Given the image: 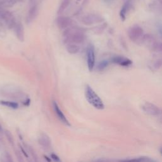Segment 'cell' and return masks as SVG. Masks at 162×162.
<instances>
[{
    "label": "cell",
    "instance_id": "23",
    "mask_svg": "<svg viewBox=\"0 0 162 162\" xmlns=\"http://www.w3.org/2000/svg\"><path fill=\"white\" fill-rule=\"evenodd\" d=\"M152 50L156 52H162V43H153Z\"/></svg>",
    "mask_w": 162,
    "mask_h": 162
},
{
    "label": "cell",
    "instance_id": "25",
    "mask_svg": "<svg viewBox=\"0 0 162 162\" xmlns=\"http://www.w3.org/2000/svg\"><path fill=\"white\" fill-rule=\"evenodd\" d=\"M15 155H16V158H17V160L18 162H25V161L24 160V158H23L24 155H22L20 151H16Z\"/></svg>",
    "mask_w": 162,
    "mask_h": 162
},
{
    "label": "cell",
    "instance_id": "27",
    "mask_svg": "<svg viewBox=\"0 0 162 162\" xmlns=\"http://www.w3.org/2000/svg\"><path fill=\"white\" fill-rule=\"evenodd\" d=\"M30 103H31V100L28 97L27 98H25L24 101H23V104L25 107H29L30 105Z\"/></svg>",
    "mask_w": 162,
    "mask_h": 162
},
{
    "label": "cell",
    "instance_id": "30",
    "mask_svg": "<svg viewBox=\"0 0 162 162\" xmlns=\"http://www.w3.org/2000/svg\"><path fill=\"white\" fill-rule=\"evenodd\" d=\"M44 158H45V160H46L48 162H51V158H50L49 157H48L47 156H44Z\"/></svg>",
    "mask_w": 162,
    "mask_h": 162
},
{
    "label": "cell",
    "instance_id": "22",
    "mask_svg": "<svg viewBox=\"0 0 162 162\" xmlns=\"http://www.w3.org/2000/svg\"><path fill=\"white\" fill-rule=\"evenodd\" d=\"M109 65V62L108 60H102L100 63H98L97 65V69L101 71L104 70Z\"/></svg>",
    "mask_w": 162,
    "mask_h": 162
},
{
    "label": "cell",
    "instance_id": "34",
    "mask_svg": "<svg viewBox=\"0 0 162 162\" xmlns=\"http://www.w3.org/2000/svg\"><path fill=\"white\" fill-rule=\"evenodd\" d=\"M1 130V125H0V130Z\"/></svg>",
    "mask_w": 162,
    "mask_h": 162
},
{
    "label": "cell",
    "instance_id": "4",
    "mask_svg": "<svg viewBox=\"0 0 162 162\" xmlns=\"http://www.w3.org/2000/svg\"><path fill=\"white\" fill-rule=\"evenodd\" d=\"M143 29L140 26L134 25L131 27L128 31V36L134 42L141 41L143 37Z\"/></svg>",
    "mask_w": 162,
    "mask_h": 162
},
{
    "label": "cell",
    "instance_id": "31",
    "mask_svg": "<svg viewBox=\"0 0 162 162\" xmlns=\"http://www.w3.org/2000/svg\"><path fill=\"white\" fill-rule=\"evenodd\" d=\"M103 1L106 3H111L113 2L114 0H103Z\"/></svg>",
    "mask_w": 162,
    "mask_h": 162
},
{
    "label": "cell",
    "instance_id": "32",
    "mask_svg": "<svg viewBox=\"0 0 162 162\" xmlns=\"http://www.w3.org/2000/svg\"><path fill=\"white\" fill-rule=\"evenodd\" d=\"M160 154H161V156H162V147L160 149Z\"/></svg>",
    "mask_w": 162,
    "mask_h": 162
},
{
    "label": "cell",
    "instance_id": "9",
    "mask_svg": "<svg viewBox=\"0 0 162 162\" xmlns=\"http://www.w3.org/2000/svg\"><path fill=\"white\" fill-rule=\"evenodd\" d=\"M73 20L69 17L60 16L56 19V24L60 29H67L73 25Z\"/></svg>",
    "mask_w": 162,
    "mask_h": 162
},
{
    "label": "cell",
    "instance_id": "16",
    "mask_svg": "<svg viewBox=\"0 0 162 162\" xmlns=\"http://www.w3.org/2000/svg\"><path fill=\"white\" fill-rule=\"evenodd\" d=\"M121 162H156V161L148 156H141L139 158H133V159L122 160Z\"/></svg>",
    "mask_w": 162,
    "mask_h": 162
},
{
    "label": "cell",
    "instance_id": "26",
    "mask_svg": "<svg viewBox=\"0 0 162 162\" xmlns=\"http://www.w3.org/2000/svg\"><path fill=\"white\" fill-rule=\"evenodd\" d=\"M51 158L52 160H53V161H55L56 162H61L59 156L58 155H56V154L55 153H52L51 154Z\"/></svg>",
    "mask_w": 162,
    "mask_h": 162
},
{
    "label": "cell",
    "instance_id": "1",
    "mask_svg": "<svg viewBox=\"0 0 162 162\" xmlns=\"http://www.w3.org/2000/svg\"><path fill=\"white\" fill-rule=\"evenodd\" d=\"M63 36L67 43L81 44L86 39L84 30L79 27H69L65 29Z\"/></svg>",
    "mask_w": 162,
    "mask_h": 162
},
{
    "label": "cell",
    "instance_id": "10",
    "mask_svg": "<svg viewBox=\"0 0 162 162\" xmlns=\"http://www.w3.org/2000/svg\"><path fill=\"white\" fill-rule=\"evenodd\" d=\"M111 62L123 67H128L133 64V62L129 58L122 56H115L111 59Z\"/></svg>",
    "mask_w": 162,
    "mask_h": 162
},
{
    "label": "cell",
    "instance_id": "11",
    "mask_svg": "<svg viewBox=\"0 0 162 162\" xmlns=\"http://www.w3.org/2000/svg\"><path fill=\"white\" fill-rule=\"evenodd\" d=\"M53 107L54 111L55 112L56 116H57V117L59 119L60 121H61L63 124H65V126L70 127V123L69 121L67 119L65 115H64L63 112L61 110V109H60L58 104L56 102V101H53Z\"/></svg>",
    "mask_w": 162,
    "mask_h": 162
},
{
    "label": "cell",
    "instance_id": "12",
    "mask_svg": "<svg viewBox=\"0 0 162 162\" xmlns=\"http://www.w3.org/2000/svg\"><path fill=\"white\" fill-rule=\"evenodd\" d=\"M37 15H38V7H37V5L32 4L27 12V17H26V22L27 23H31L36 18Z\"/></svg>",
    "mask_w": 162,
    "mask_h": 162
},
{
    "label": "cell",
    "instance_id": "28",
    "mask_svg": "<svg viewBox=\"0 0 162 162\" xmlns=\"http://www.w3.org/2000/svg\"><path fill=\"white\" fill-rule=\"evenodd\" d=\"M20 149H21V151L22 152V153H23V155L24 156H25L26 158H27L29 156H28V153L27 152H26L23 149V148H22V146H20Z\"/></svg>",
    "mask_w": 162,
    "mask_h": 162
},
{
    "label": "cell",
    "instance_id": "5",
    "mask_svg": "<svg viewBox=\"0 0 162 162\" xmlns=\"http://www.w3.org/2000/svg\"><path fill=\"white\" fill-rule=\"evenodd\" d=\"M86 56H87L88 68L89 70L91 72L95 68L96 63L95 48L92 44H90L88 46L87 51H86Z\"/></svg>",
    "mask_w": 162,
    "mask_h": 162
},
{
    "label": "cell",
    "instance_id": "15",
    "mask_svg": "<svg viewBox=\"0 0 162 162\" xmlns=\"http://www.w3.org/2000/svg\"><path fill=\"white\" fill-rule=\"evenodd\" d=\"M39 143L40 145L42 146L44 148H49L51 146V141L50 138L49 137L48 135L43 134L39 138Z\"/></svg>",
    "mask_w": 162,
    "mask_h": 162
},
{
    "label": "cell",
    "instance_id": "33",
    "mask_svg": "<svg viewBox=\"0 0 162 162\" xmlns=\"http://www.w3.org/2000/svg\"><path fill=\"white\" fill-rule=\"evenodd\" d=\"M159 1H160V3H161V4L162 5V0H159Z\"/></svg>",
    "mask_w": 162,
    "mask_h": 162
},
{
    "label": "cell",
    "instance_id": "17",
    "mask_svg": "<svg viewBox=\"0 0 162 162\" xmlns=\"http://www.w3.org/2000/svg\"><path fill=\"white\" fill-rule=\"evenodd\" d=\"M66 50L71 55H75L77 54L80 51V47L76 44L67 43L66 46Z\"/></svg>",
    "mask_w": 162,
    "mask_h": 162
},
{
    "label": "cell",
    "instance_id": "21",
    "mask_svg": "<svg viewBox=\"0 0 162 162\" xmlns=\"http://www.w3.org/2000/svg\"><path fill=\"white\" fill-rule=\"evenodd\" d=\"M0 162H13V160L10 153L5 152L0 156Z\"/></svg>",
    "mask_w": 162,
    "mask_h": 162
},
{
    "label": "cell",
    "instance_id": "13",
    "mask_svg": "<svg viewBox=\"0 0 162 162\" xmlns=\"http://www.w3.org/2000/svg\"><path fill=\"white\" fill-rule=\"evenodd\" d=\"M14 28L17 39L20 41H21V42H23L25 38L24 28L23 25L22 24L21 22H17V24Z\"/></svg>",
    "mask_w": 162,
    "mask_h": 162
},
{
    "label": "cell",
    "instance_id": "14",
    "mask_svg": "<svg viewBox=\"0 0 162 162\" xmlns=\"http://www.w3.org/2000/svg\"><path fill=\"white\" fill-rule=\"evenodd\" d=\"M131 8V3L129 1H126L122 6L121 10L120 11V17L122 21H124L127 18V15Z\"/></svg>",
    "mask_w": 162,
    "mask_h": 162
},
{
    "label": "cell",
    "instance_id": "24",
    "mask_svg": "<svg viewBox=\"0 0 162 162\" xmlns=\"http://www.w3.org/2000/svg\"><path fill=\"white\" fill-rule=\"evenodd\" d=\"M5 135H6V138L8 139V140L9 141L10 143H11V144H12V145H13L14 144L13 138V136H12V134L10 133V131L6 130L5 131Z\"/></svg>",
    "mask_w": 162,
    "mask_h": 162
},
{
    "label": "cell",
    "instance_id": "3",
    "mask_svg": "<svg viewBox=\"0 0 162 162\" xmlns=\"http://www.w3.org/2000/svg\"><path fill=\"white\" fill-rule=\"evenodd\" d=\"M104 21L103 17L97 13H88L82 17L81 22L84 25H91Z\"/></svg>",
    "mask_w": 162,
    "mask_h": 162
},
{
    "label": "cell",
    "instance_id": "20",
    "mask_svg": "<svg viewBox=\"0 0 162 162\" xmlns=\"http://www.w3.org/2000/svg\"><path fill=\"white\" fill-rule=\"evenodd\" d=\"M25 148L27 149V150L29 151V153L31 154L34 162H40L37 153H36L34 149L31 146H29L28 144H25Z\"/></svg>",
    "mask_w": 162,
    "mask_h": 162
},
{
    "label": "cell",
    "instance_id": "6",
    "mask_svg": "<svg viewBox=\"0 0 162 162\" xmlns=\"http://www.w3.org/2000/svg\"><path fill=\"white\" fill-rule=\"evenodd\" d=\"M0 17L5 22L7 27L9 29L14 28L17 24L15 17L12 12H8V11H1V12H0Z\"/></svg>",
    "mask_w": 162,
    "mask_h": 162
},
{
    "label": "cell",
    "instance_id": "8",
    "mask_svg": "<svg viewBox=\"0 0 162 162\" xmlns=\"http://www.w3.org/2000/svg\"><path fill=\"white\" fill-rule=\"evenodd\" d=\"M142 110L145 112L146 114L151 115V116H156L159 115L160 110L159 108L155 104H154L149 102H146L142 104Z\"/></svg>",
    "mask_w": 162,
    "mask_h": 162
},
{
    "label": "cell",
    "instance_id": "19",
    "mask_svg": "<svg viewBox=\"0 0 162 162\" xmlns=\"http://www.w3.org/2000/svg\"><path fill=\"white\" fill-rule=\"evenodd\" d=\"M71 1L72 0H62L58 9V14H61L65 12V10L68 8V6L70 5Z\"/></svg>",
    "mask_w": 162,
    "mask_h": 162
},
{
    "label": "cell",
    "instance_id": "29",
    "mask_svg": "<svg viewBox=\"0 0 162 162\" xmlns=\"http://www.w3.org/2000/svg\"><path fill=\"white\" fill-rule=\"evenodd\" d=\"M158 31H159L160 34L162 35V24H158Z\"/></svg>",
    "mask_w": 162,
    "mask_h": 162
},
{
    "label": "cell",
    "instance_id": "2",
    "mask_svg": "<svg viewBox=\"0 0 162 162\" xmlns=\"http://www.w3.org/2000/svg\"><path fill=\"white\" fill-rule=\"evenodd\" d=\"M85 96L88 102L97 110H102L104 108V104L100 97L97 95L91 86L87 85L85 88Z\"/></svg>",
    "mask_w": 162,
    "mask_h": 162
},
{
    "label": "cell",
    "instance_id": "7",
    "mask_svg": "<svg viewBox=\"0 0 162 162\" xmlns=\"http://www.w3.org/2000/svg\"><path fill=\"white\" fill-rule=\"evenodd\" d=\"M2 93L3 95H6L7 96V97H11V98L13 99L20 100L22 97L24 98L23 93L19 91L17 88H13V87L12 88H9V87H7V88L3 89Z\"/></svg>",
    "mask_w": 162,
    "mask_h": 162
},
{
    "label": "cell",
    "instance_id": "18",
    "mask_svg": "<svg viewBox=\"0 0 162 162\" xmlns=\"http://www.w3.org/2000/svg\"><path fill=\"white\" fill-rule=\"evenodd\" d=\"M0 104L2 105V106L13 109V110H16V109L19 107V104H18V103L12 101L0 100Z\"/></svg>",
    "mask_w": 162,
    "mask_h": 162
}]
</instances>
